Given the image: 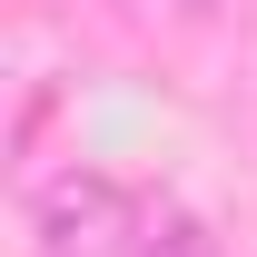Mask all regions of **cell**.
Masks as SVG:
<instances>
[{
    "label": "cell",
    "mask_w": 257,
    "mask_h": 257,
    "mask_svg": "<svg viewBox=\"0 0 257 257\" xmlns=\"http://www.w3.org/2000/svg\"><path fill=\"white\" fill-rule=\"evenodd\" d=\"M30 237H40V257H139L149 218L109 168H60L30 188Z\"/></svg>",
    "instance_id": "1"
},
{
    "label": "cell",
    "mask_w": 257,
    "mask_h": 257,
    "mask_svg": "<svg viewBox=\"0 0 257 257\" xmlns=\"http://www.w3.org/2000/svg\"><path fill=\"white\" fill-rule=\"evenodd\" d=\"M139 257H227V247H218L198 218H178V208H168V218H149V247H139Z\"/></svg>",
    "instance_id": "2"
},
{
    "label": "cell",
    "mask_w": 257,
    "mask_h": 257,
    "mask_svg": "<svg viewBox=\"0 0 257 257\" xmlns=\"http://www.w3.org/2000/svg\"><path fill=\"white\" fill-rule=\"evenodd\" d=\"M168 10H208V0H168Z\"/></svg>",
    "instance_id": "3"
}]
</instances>
